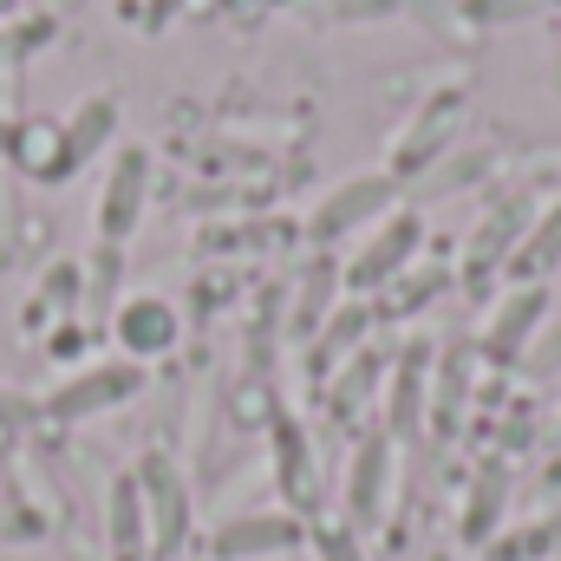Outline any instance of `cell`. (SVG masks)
<instances>
[{
    "label": "cell",
    "mask_w": 561,
    "mask_h": 561,
    "mask_svg": "<svg viewBox=\"0 0 561 561\" xmlns=\"http://www.w3.org/2000/svg\"><path fill=\"white\" fill-rule=\"evenodd\" d=\"M144 386V366L138 359H112V366H85V373H72L59 392H46V419L53 424H79V419H99V412H112V405H125V399H138Z\"/></svg>",
    "instance_id": "1"
},
{
    "label": "cell",
    "mask_w": 561,
    "mask_h": 561,
    "mask_svg": "<svg viewBox=\"0 0 561 561\" xmlns=\"http://www.w3.org/2000/svg\"><path fill=\"white\" fill-rule=\"evenodd\" d=\"M138 490H144V523H150V561H170L183 556V542H190V490H183V477H176V463L170 457H144L138 470Z\"/></svg>",
    "instance_id": "2"
},
{
    "label": "cell",
    "mask_w": 561,
    "mask_h": 561,
    "mask_svg": "<svg viewBox=\"0 0 561 561\" xmlns=\"http://www.w3.org/2000/svg\"><path fill=\"white\" fill-rule=\"evenodd\" d=\"M307 542V523L287 516V510H249V516H229L209 529V556L216 561H275V556H294Z\"/></svg>",
    "instance_id": "3"
},
{
    "label": "cell",
    "mask_w": 561,
    "mask_h": 561,
    "mask_svg": "<svg viewBox=\"0 0 561 561\" xmlns=\"http://www.w3.org/2000/svg\"><path fill=\"white\" fill-rule=\"evenodd\" d=\"M144 203H150V150L125 144V150L112 157L105 190H99V242H105V249L131 242V229L144 222Z\"/></svg>",
    "instance_id": "4"
},
{
    "label": "cell",
    "mask_w": 561,
    "mask_h": 561,
    "mask_svg": "<svg viewBox=\"0 0 561 561\" xmlns=\"http://www.w3.org/2000/svg\"><path fill=\"white\" fill-rule=\"evenodd\" d=\"M424 222L419 209H399V216H386L366 242H359V255L340 268V287H353V294H373V287H386V280H399V268L412 262V249H419Z\"/></svg>",
    "instance_id": "5"
},
{
    "label": "cell",
    "mask_w": 561,
    "mask_h": 561,
    "mask_svg": "<svg viewBox=\"0 0 561 561\" xmlns=\"http://www.w3.org/2000/svg\"><path fill=\"white\" fill-rule=\"evenodd\" d=\"M392 190H399V183H392L386 170H373V176H346V183L307 216V236H313V242H340V236L379 222V216L392 209Z\"/></svg>",
    "instance_id": "6"
},
{
    "label": "cell",
    "mask_w": 561,
    "mask_h": 561,
    "mask_svg": "<svg viewBox=\"0 0 561 561\" xmlns=\"http://www.w3.org/2000/svg\"><path fill=\"white\" fill-rule=\"evenodd\" d=\"M392 457H399V444L386 437V431H373V437H359V450H353V470H346V510H353V529H373V523H386V510H392Z\"/></svg>",
    "instance_id": "7"
},
{
    "label": "cell",
    "mask_w": 561,
    "mask_h": 561,
    "mask_svg": "<svg viewBox=\"0 0 561 561\" xmlns=\"http://www.w3.org/2000/svg\"><path fill=\"white\" fill-rule=\"evenodd\" d=\"M112 333L125 346V359H163L176 340H183V320L163 294H131L118 313H112Z\"/></svg>",
    "instance_id": "8"
},
{
    "label": "cell",
    "mask_w": 561,
    "mask_h": 561,
    "mask_svg": "<svg viewBox=\"0 0 561 561\" xmlns=\"http://www.w3.org/2000/svg\"><path fill=\"white\" fill-rule=\"evenodd\" d=\"M105 542H112V561H150V523H144V490L138 477H112L105 490Z\"/></svg>",
    "instance_id": "9"
},
{
    "label": "cell",
    "mask_w": 561,
    "mask_h": 561,
    "mask_svg": "<svg viewBox=\"0 0 561 561\" xmlns=\"http://www.w3.org/2000/svg\"><path fill=\"white\" fill-rule=\"evenodd\" d=\"M542 307H549V294H542L536 280H523V287H510V294L496 300V313H490V327H483V346H490L496 359H516V353L529 346V333L542 327Z\"/></svg>",
    "instance_id": "10"
},
{
    "label": "cell",
    "mask_w": 561,
    "mask_h": 561,
    "mask_svg": "<svg viewBox=\"0 0 561 561\" xmlns=\"http://www.w3.org/2000/svg\"><path fill=\"white\" fill-rule=\"evenodd\" d=\"M268 450H275L280 496H287V503H307V496H313V444H307L300 419L275 412V419H268Z\"/></svg>",
    "instance_id": "11"
},
{
    "label": "cell",
    "mask_w": 561,
    "mask_h": 561,
    "mask_svg": "<svg viewBox=\"0 0 561 561\" xmlns=\"http://www.w3.org/2000/svg\"><path fill=\"white\" fill-rule=\"evenodd\" d=\"M112 131H118V99H85V105L59 125V144H66V176H72V170H85V163L112 144Z\"/></svg>",
    "instance_id": "12"
},
{
    "label": "cell",
    "mask_w": 561,
    "mask_h": 561,
    "mask_svg": "<svg viewBox=\"0 0 561 561\" xmlns=\"http://www.w3.org/2000/svg\"><path fill=\"white\" fill-rule=\"evenodd\" d=\"M424 379H431V346H412L392 366V399H386V437H405L424 419Z\"/></svg>",
    "instance_id": "13"
},
{
    "label": "cell",
    "mask_w": 561,
    "mask_h": 561,
    "mask_svg": "<svg viewBox=\"0 0 561 561\" xmlns=\"http://www.w3.org/2000/svg\"><path fill=\"white\" fill-rule=\"evenodd\" d=\"M561 262V203L542 209L536 229H523V242L510 249V280H542Z\"/></svg>",
    "instance_id": "14"
},
{
    "label": "cell",
    "mask_w": 561,
    "mask_h": 561,
    "mask_svg": "<svg viewBox=\"0 0 561 561\" xmlns=\"http://www.w3.org/2000/svg\"><path fill=\"white\" fill-rule=\"evenodd\" d=\"M13 157H20L26 176L66 183V144H59V125H26V131H13Z\"/></svg>",
    "instance_id": "15"
},
{
    "label": "cell",
    "mask_w": 561,
    "mask_h": 561,
    "mask_svg": "<svg viewBox=\"0 0 561 561\" xmlns=\"http://www.w3.org/2000/svg\"><path fill=\"white\" fill-rule=\"evenodd\" d=\"M333 287H340V268L320 255V262L307 268V280H300V294H294V333H313V327L327 320V300H333Z\"/></svg>",
    "instance_id": "16"
},
{
    "label": "cell",
    "mask_w": 561,
    "mask_h": 561,
    "mask_svg": "<svg viewBox=\"0 0 561 561\" xmlns=\"http://www.w3.org/2000/svg\"><path fill=\"white\" fill-rule=\"evenodd\" d=\"M523 222H529V203H503V209H496V216H490V222L477 229L470 255H477V262H496V255L510 262V249L523 242Z\"/></svg>",
    "instance_id": "17"
},
{
    "label": "cell",
    "mask_w": 561,
    "mask_h": 561,
    "mask_svg": "<svg viewBox=\"0 0 561 561\" xmlns=\"http://www.w3.org/2000/svg\"><path fill=\"white\" fill-rule=\"evenodd\" d=\"M450 131H457V112H450V99H444L431 118H419V131H405V138H399L392 170H405V163L419 170V163H431V150H437V144H450Z\"/></svg>",
    "instance_id": "18"
},
{
    "label": "cell",
    "mask_w": 561,
    "mask_h": 561,
    "mask_svg": "<svg viewBox=\"0 0 561 561\" xmlns=\"http://www.w3.org/2000/svg\"><path fill=\"white\" fill-rule=\"evenodd\" d=\"M503 483H510V477H503V463H490V470H483V483L470 490V529H463L470 542H483V536L496 529V516H503Z\"/></svg>",
    "instance_id": "19"
},
{
    "label": "cell",
    "mask_w": 561,
    "mask_h": 561,
    "mask_svg": "<svg viewBox=\"0 0 561 561\" xmlns=\"http://www.w3.org/2000/svg\"><path fill=\"white\" fill-rule=\"evenodd\" d=\"M307 549H313V561H366L353 523H307Z\"/></svg>",
    "instance_id": "20"
},
{
    "label": "cell",
    "mask_w": 561,
    "mask_h": 561,
    "mask_svg": "<svg viewBox=\"0 0 561 561\" xmlns=\"http://www.w3.org/2000/svg\"><path fill=\"white\" fill-rule=\"evenodd\" d=\"M542 0H463L470 20H510V13H536Z\"/></svg>",
    "instance_id": "21"
},
{
    "label": "cell",
    "mask_w": 561,
    "mask_h": 561,
    "mask_svg": "<svg viewBox=\"0 0 561 561\" xmlns=\"http://www.w3.org/2000/svg\"><path fill=\"white\" fill-rule=\"evenodd\" d=\"M26 419H33V405L20 392H0V424H26Z\"/></svg>",
    "instance_id": "22"
},
{
    "label": "cell",
    "mask_w": 561,
    "mask_h": 561,
    "mask_svg": "<svg viewBox=\"0 0 561 561\" xmlns=\"http://www.w3.org/2000/svg\"><path fill=\"white\" fill-rule=\"evenodd\" d=\"M176 7H183V0H150V26H163V20H170Z\"/></svg>",
    "instance_id": "23"
}]
</instances>
